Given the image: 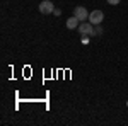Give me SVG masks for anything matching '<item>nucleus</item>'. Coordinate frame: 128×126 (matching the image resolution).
Instances as JSON below:
<instances>
[{
  "label": "nucleus",
  "mask_w": 128,
  "mask_h": 126,
  "mask_svg": "<svg viewBox=\"0 0 128 126\" xmlns=\"http://www.w3.org/2000/svg\"><path fill=\"white\" fill-rule=\"evenodd\" d=\"M38 9H40L41 14H51V12L55 10V5H53V2H50V0H43Z\"/></svg>",
  "instance_id": "3"
},
{
  "label": "nucleus",
  "mask_w": 128,
  "mask_h": 126,
  "mask_svg": "<svg viewBox=\"0 0 128 126\" xmlns=\"http://www.w3.org/2000/svg\"><path fill=\"white\" fill-rule=\"evenodd\" d=\"M89 22L90 24H94V26H99V24H102V20H104V14H102V10H92V12H89Z\"/></svg>",
  "instance_id": "2"
},
{
  "label": "nucleus",
  "mask_w": 128,
  "mask_h": 126,
  "mask_svg": "<svg viewBox=\"0 0 128 126\" xmlns=\"http://www.w3.org/2000/svg\"><path fill=\"white\" fill-rule=\"evenodd\" d=\"M102 34V27H101V24L99 26H94V36H101Z\"/></svg>",
  "instance_id": "6"
},
{
  "label": "nucleus",
  "mask_w": 128,
  "mask_h": 126,
  "mask_svg": "<svg viewBox=\"0 0 128 126\" xmlns=\"http://www.w3.org/2000/svg\"><path fill=\"white\" fill-rule=\"evenodd\" d=\"M79 34L80 36H94V24L89 20H84L79 24Z\"/></svg>",
  "instance_id": "1"
},
{
  "label": "nucleus",
  "mask_w": 128,
  "mask_h": 126,
  "mask_svg": "<svg viewBox=\"0 0 128 126\" xmlns=\"http://www.w3.org/2000/svg\"><path fill=\"white\" fill-rule=\"evenodd\" d=\"M126 106H128V104H126Z\"/></svg>",
  "instance_id": "9"
},
{
  "label": "nucleus",
  "mask_w": 128,
  "mask_h": 126,
  "mask_svg": "<svg viewBox=\"0 0 128 126\" xmlns=\"http://www.w3.org/2000/svg\"><path fill=\"white\" fill-rule=\"evenodd\" d=\"M106 2H108L109 5H118L120 3V0H106Z\"/></svg>",
  "instance_id": "7"
},
{
  "label": "nucleus",
  "mask_w": 128,
  "mask_h": 126,
  "mask_svg": "<svg viewBox=\"0 0 128 126\" xmlns=\"http://www.w3.org/2000/svg\"><path fill=\"white\" fill-rule=\"evenodd\" d=\"M53 14H55V15H60V14H62V10H60V9H55V10H53Z\"/></svg>",
  "instance_id": "8"
},
{
  "label": "nucleus",
  "mask_w": 128,
  "mask_h": 126,
  "mask_svg": "<svg viewBox=\"0 0 128 126\" xmlns=\"http://www.w3.org/2000/svg\"><path fill=\"white\" fill-rule=\"evenodd\" d=\"M74 15L77 17V19L80 20V22H84V20L89 19V12L86 7H75V10H74Z\"/></svg>",
  "instance_id": "4"
},
{
  "label": "nucleus",
  "mask_w": 128,
  "mask_h": 126,
  "mask_svg": "<svg viewBox=\"0 0 128 126\" xmlns=\"http://www.w3.org/2000/svg\"><path fill=\"white\" fill-rule=\"evenodd\" d=\"M79 22L80 20L77 19L75 15H74V17H68V19H67V29H75V27L79 26Z\"/></svg>",
  "instance_id": "5"
}]
</instances>
